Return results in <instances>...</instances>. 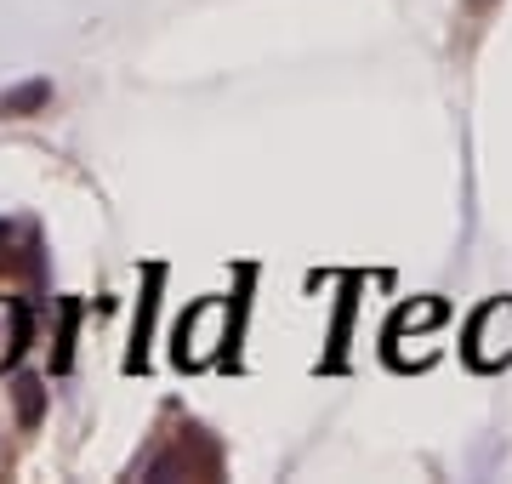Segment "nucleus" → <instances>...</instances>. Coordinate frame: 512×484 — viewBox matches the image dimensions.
<instances>
[{
    "label": "nucleus",
    "instance_id": "obj_1",
    "mask_svg": "<svg viewBox=\"0 0 512 484\" xmlns=\"http://www.w3.org/2000/svg\"><path fill=\"white\" fill-rule=\"evenodd\" d=\"M217 325H222V302H205L200 314H194V325L177 331V359L183 365H205L211 348H217Z\"/></svg>",
    "mask_w": 512,
    "mask_h": 484
},
{
    "label": "nucleus",
    "instance_id": "obj_2",
    "mask_svg": "<svg viewBox=\"0 0 512 484\" xmlns=\"http://www.w3.org/2000/svg\"><path fill=\"white\" fill-rule=\"evenodd\" d=\"M29 342V308L18 297H0V365H12Z\"/></svg>",
    "mask_w": 512,
    "mask_h": 484
},
{
    "label": "nucleus",
    "instance_id": "obj_3",
    "mask_svg": "<svg viewBox=\"0 0 512 484\" xmlns=\"http://www.w3.org/2000/svg\"><path fill=\"white\" fill-rule=\"evenodd\" d=\"M46 103H52V86H46V80H29V86L0 97V114H35V109H46Z\"/></svg>",
    "mask_w": 512,
    "mask_h": 484
},
{
    "label": "nucleus",
    "instance_id": "obj_4",
    "mask_svg": "<svg viewBox=\"0 0 512 484\" xmlns=\"http://www.w3.org/2000/svg\"><path fill=\"white\" fill-rule=\"evenodd\" d=\"M18 416H23V422H35V416H40V382H29V376L18 382Z\"/></svg>",
    "mask_w": 512,
    "mask_h": 484
},
{
    "label": "nucleus",
    "instance_id": "obj_5",
    "mask_svg": "<svg viewBox=\"0 0 512 484\" xmlns=\"http://www.w3.org/2000/svg\"><path fill=\"white\" fill-rule=\"evenodd\" d=\"M6 240H12V228H6V223H0V245H6Z\"/></svg>",
    "mask_w": 512,
    "mask_h": 484
}]
</instances>
